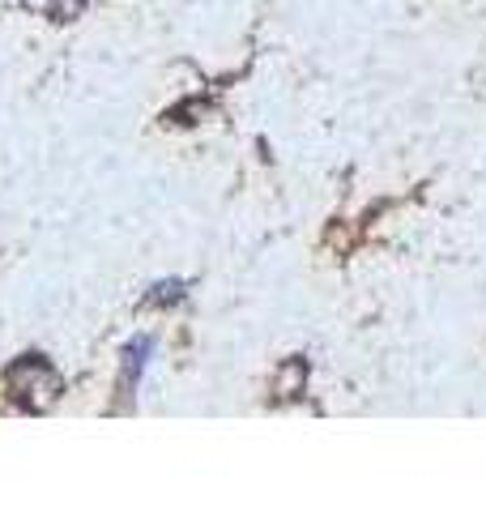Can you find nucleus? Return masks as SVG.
Here are the masks:
<instances>
[{"mask_svg": "<svg viewBox=\"0 0 486 512\" xmlns=\"http://www.w3.org/2000/svg\"><path fill=\"white\" fill-rule=\"evenodd\" d=\"M303 380H307V363H303V359H290V363L282 367L278 384H273V393H278V397H299V393H303Z\"/></svg>", "mask_w": 486, "mask_h": 512, "instance_id": "3", "label": "nucleus"}, {"mask_svg": "<svg viewBox=\"0 0 486 512\" xmlns=\"http://www.w3.org/2000/svg\"><path fill=\"white\" fill-rule=\"evenodd\" d=\"M47 13H52L56 22H73L77 13H86V0H52V5H47Z\"/></svg>", "mask_w": 486, "mask_h": 512, "instance_id": "5", "label": "nucleus"}, {"mask_svg": "<svg viewBox=\"0 0 486 512\" xmlns=\"http://www.w3.org/2000/svg\"><path fill=\"white\" fill-rule=\"evenodd\" d=\"M64 380L52 372V363H43L39 355H26L9 367V393L13 402H22L26 410H47L60 397Z\"/></svg>", "mask_w": 486, "mask_h": 512, "instance_id": "1", "label": "nucleus"}, {"mask_svg": "<svg viewBox=\"0 0 486 512\" xmlns=\"http://www.w3.org/2000/svg\"><path fill=\"white\" fill-rule=\"evenodd\" d=\"M184 295H188L184 282H158L150 291V303H154V308H171V303H180Z\"/></svg>", "mask_w": 486, "mask_h": 512, "instance_id": "4", "label": "nucleus"}, {"mask_svg": "<svg viewBox=\"0 0 486 512\" xmlns=\"http://www.w3.org/2000/svg\"><path fill=\"white\" fill-rule=\"evenodd\" d=\"M150 355H154V342L150 338H133V342L124 346V384H120L124 393L137 389V380L145 372V359H150Z\"/></svg>", "mask_w": 486, "mask_h": 512, "instance_id": "2", "label": "nucleus"}]
</instances>
